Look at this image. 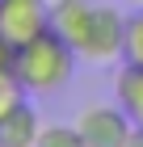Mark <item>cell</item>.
<instances>
[{
	"label": "cell",
	"instance_id": "cell-7",
	"mask_svg": "<svg viewBox=\"0 0 143 147\" xmlns=\"http://www.w3.org/2000/svg\"><path fill=\"white\" fill-rule=\"evenodd\" d=\"M114 92H118V105L131 113V122L143 126V67L126 63L118 71V80H114Z\"/></svg>",
	"mask_w": 143,
	"mask_h": 147
},
{
	"label": "cell",
	"instance_id": "cell-2",
	"mask_svg": "<svg viewBox=\"0 0 143 147\" xmlns=\"http://www.w3.org/2000/svg\"><path fill=\"white\" fill-rule=\"evenodd\" d=\"M122 46H126V17H122L114 4H93L84 30H80V38H76V55L84 59V63L105 67V63L122 59Z\"/></svg>",
	"mask_w": 143,
	"mask_h": 147
},
{
	"label": "cell",
	"instance_id": "cell-6",
	"mask_svg": "<svg viewBox=\"0 0 143 147\" xmlns=\"http://www.w3.org/2000/svg\"><path fill=\"white\" fill-rule=\"evenodd\" d=\"M88 13H93L88 0H55V4H51V30H55L59 38H67L72 51H76V38H80V30H84Z\"/></svg>",
	"mask_w": 143,
	"mask_h": 147
},
{
	"label": "cell",
	"instance_id": "cell-11",
	"mask_svg": "<svg viewBox=\"0 0 143 147\" xmlns=\"http://www.w3.org/2000/svg\"><path fill=\"white\" fill-rule=\"evenodd\" d=\"M13 63H17V46L0 38V71H13Z\"/></svg>",
	"mask_w": 143,
	"mask_h": 147
},
{
	"label": "cell",
	"instance_id": "cell-8",
	"mask_svg": "<svg viewBox=\"0 0 143 147\" xmlns=\"http://www.w3.org/2000/svg\"><path fill=\"white\" fill-rule=\"evenodd\" d=\"M17 105H25V84L17 80V71H0V118H9Z\"/></svg>",
	"mask_w": 143,
	"mask_h": 147
},
{
	"label": "cell",
	"instance_id": "cell-3",
	"mask_svg": "<svg viewBox=\"0 0 143 147\" xmlns=\"http://www.w3.org/2000/svg\"><path fill=\"white\" fill-rule=\"evenodd\" d=\"M76 130L88 147H126L135 135V122L122 105H84L76 118Z\"/></svg>",
	"mask_w": 143,
	"mask_h": 147
},
{
	"label": "cell",
	"instance_id": "cell-5",
	"mask_svg": "<svg viewBox=\"0 0 143 147\" xmlns=\"http://www.w3.org/2000/svg\"><path fill=\"white\" fill-rule=\"evenodd\" d=\"M38 135H42V122L34 105H17L9 118H0V147H38Z\"/></svg>",
	"mask_w": 143,
	"mask_h": 147
},
{
	"label": "cell",
	"instance_id": "cell-12",
	"mask_svg": "<svg viewBox=\"0 0 143 147\" xmlns=\"http://www.w3.org/2000/svg\"><path fill=\"white\" fill-rule=\"evenodd\" d=\"M126 147H143V126H135V135H131V143Z\"/></svg>",
	"mask_w": 143,
	"mask_h": 147
},
{
	"label": "cell",
	"instance_id": "cell-1",
	"mask_svg": "<svg viewBox=\"0 0 143 147\" xmlns=\"http://www.w3.org/2000/svg\"><path fill=\"white\" fill-rule=\"evenodd\" d=\"M76 59L80 55L72 51L67 38H59L55 30H42L38 38H30L25 46H17L13 71H17V80L25 84V92L46 97V92L67 88V80H72V71H76Z\"/></svg>",
	"mask_w": 143,
	"mask_h": 147
},
{
	"label": "cell",
	"instance_id": "cell-9",
	"mask_svg": "<svg viewBox=\"0 0 143 147\" xmlns=\"http://www.w3.org/2000/svg\"><path fill=\"white\" fill-rule=\"evenodd\" d=\"M122 59L143 67V9L135 17H126V46H122Z\"/></svg>",
	"mask_w": 143,
	"mask_h": 147
},
{
	"label": "cell",
	"instance_id": "cell-13",
	"mask_svg": "<svg viewBox=\"0 0 143 147\" xmlns=\"http://www.w3.org/2000/svg\"><path fill=\"white\" fill-rule=\"evenodd\" d=\"M126 4H139V9H143V0H126Z\"/></svg>",
	"mask_w": 143,
	"mask_h": 147
},
{
	"label": "cell",
	"instance_id": "cell-4",
	"mask_svg": "<svg viewBox=\"0 0 143 147\" xmlns=\"http://www.w3.org/2000/svg\"><path fill=\"white\" fill-rule=\"evenodd\" d=\"M51 30V4L46 0H0V38L13 46H25Z\"/></svg>",
	"mask_w": 143,
	"mask_h": 147
},
{
	"label": "cell",
	"instance_id": "cell-10",
	"mask_svg": "<svg viewBox=\"0 0 143 147\" xmlns=\"http://www.w3.org/2000/svg\"><path fill=\"white\" fill-rule=\"evenodd\" d=\"M38 147H88V143L80 139V130H76V126H42Z\"/></svg>",
	"mask_w": 143,
	"mask_h": 147
}]
</instances>
